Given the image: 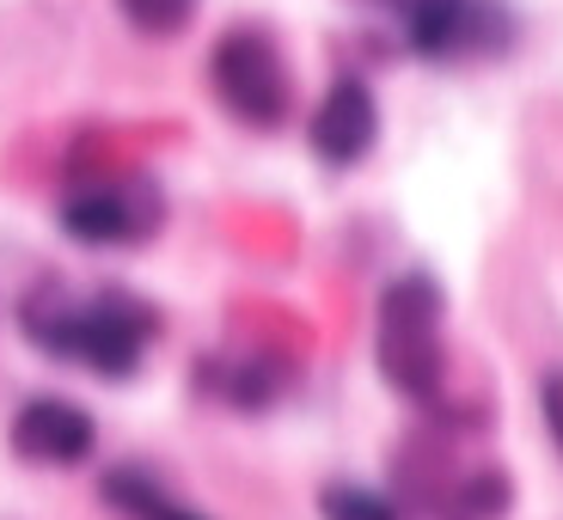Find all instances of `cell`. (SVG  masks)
<instances>
[{"label":"cell","mask_w":563,"mask_h":520,"mask_svg":"<svg viewBox=\"0 0 563 520\" xmlns=\"http://www.w3.org/2000/svg\"><path fill=\"white\" fill-rule=\"evenodd\" d=\"M19 324H25V338L43 355H68V362L92 367L104 380H129L141 367L147 338L159 331V312L141 307L123 288H104L92 300H68L62 288H37L19 307Z\"/></svg>","instance_id":"1"},{"label":"cell","mask_w":563,"mask_h":520,"mask_svg":"<svg viewBox=\"0 0 563 520\" xmlns=\"http://www.w3.org/2000/svg\"><path fill=\"white\" fill-rule=\"evenodd\" d=\"M441 288L429 276H398L386 281L380 312H374V355L380 374L398 398L435 405L448 380V343H441Z\"/></svg>","instance_id":"2"},{"label":"cell","mask_w":563,"mask_h":520,"mask_svg":"<svg viewBox=\"0 0 563 520\" xmlns=\"http://www.w3.org/2000/svg\"><path fill=\"white\" fill-rule=\"evenodd\" d=\"M209 86L221 111L245 129H282L295 111V80H288V62H282L276 37L257 25H233L214 37L209 49Z\"/></svg>","instance_id":"3"},{"label":"cell","mask_w":563,"mask_h":520,"mask_svg":"<svg viewBox=\"0 0 563 520\" xmlns=\"http://www.w3.org/2000/svg\"><path fill=\"white\" fill-rule=\"evenodd\" d=\"M159 221H166V209H159V190L147 178L86 184V190L62 197V226L80 245H141Z\"/></svg>","instance_id":"4"},{"label":"cell","mask_w":563,"mask_h":520,"mask_svg":"<svg viewBox=\"0 0 563 520\" xmlns=\"http://www.w3.org/2000/svg\"><path fill=\"white\" fill-rule=\"evenodd\" d=\"M307 141L324 166H362L374 154V141H380V104H374L367 80L343 74V80L324 86L319 111L307 117Z\"/></svg>","instance_id":"5"},{"label":"cell","mask_w":563,"mask_h":520,"mask_svg":"<svg viewBox=\"0 0 563 520\" xmlns=\"http://www.w3.org/2000/svg\"><path fill=\"white\" fill-rule=\"evenodd\" d=\"M405 37L417 56H460V49H490L503 31V7L490 0H398Z\"/></svg>","instance_id":"6"},{"label":"cell","mask_w":563,"mask_h":520,"mask_svg":"<svg viewBox=\"0 0 563 520\" xmlns=\"http://www.w3.org/2000/svg\"><path fill=\"white\" fill-rule=\"evenodd\" d=\"M99 447V429L80 405L68 398H31L13 417V453L31 465H80L86 453Z\"/></svg>","instance_id":"7"},{"label":"cell","mask_w":563,"mask_h":520,"mask_svg":"<svg viewBox=\"0 0 563 520\" xmlns=\"http://www.w3.org/2000/svg\"><path fill=\"white\" fill-rule=\"evenodd\" d=\"M104 502L117 508V515H129V520H209V515H197V508H184V502H172L166 490H159L147 472H135V465H117V472H104Z\"/></svg>","instance_id":"8"},{"label":"cell","mask_w":563,"mask_h":520,"mask_svg":"<svg viewBox=\"0 0 563 520\" xmlns=\"http://www.w3.org/2000/svg\"><path fill=\"white\" fill-rule=\"evenodd\" d=\"M117 13L141 31V37H178L197 19V0H117Z\"/></svg>","instance_id":"9"},{"label":"cell","mask_w":563,"mask_h":520,"mask_svg":"<svg viewBox=\"0 0 563 520\" xmlns=\"http://www.w3.org/2000/svg\"><path fill=\"white\" fill-rule=\"evenodd\" d=\"M319 508H324V520H398L393 502L362 490V484H331V490L319 496Z\"/></svg>","instance_id":"10"},{"label":"cell","mask_w":563,"mask_h":520,"mask_svg":"<svg viewBox=\"0 0 563 520\" xmlns=\"http://www.w3.org/2000/svg\"><path fill=\"white\" fill-rule=\"evenodd\" d=\"M539 405H545L551 429H558V447H563V374H551V380L539 386Z\"/></svg>","instance_id":"11"}]
</instances>
